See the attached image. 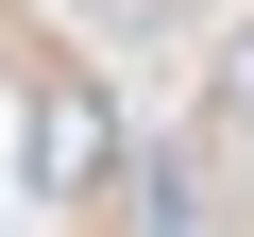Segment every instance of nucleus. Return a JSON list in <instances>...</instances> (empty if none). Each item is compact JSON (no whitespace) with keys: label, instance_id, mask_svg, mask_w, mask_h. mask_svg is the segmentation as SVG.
I'll return each mask as SVG.
<instances>
[{"label":"nucleus","instance_id":"obj_2","mask_svg":"<svg viewBox=\"0 0 254 237\" xmlns=\"http://www.w3.org/2000/svg\"><path fill=\"white\" fill-rule=\"evenodd\" d=\"M220 102H237V118H254V51H237V85H220Z\"/></svg>","mask_w":254,"mask_h":237},{"label":"nucleus","instance_id":"obj_1","mask_svg":"<svg viewBox=\"0 0 254 237\" xmlns=\"http://www.w3.org/2000/svg\"><path fill=\"white\" fill-rule=\"evenodd\" d=\"M85 170H102V102H85V85H68V102H51V118H34V186H85Z\"/></svg>","mask_w":254,"mask_h":237}]
</instances>
